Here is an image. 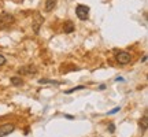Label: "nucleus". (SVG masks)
Here are the masks:
<instances>
[{"mask_svg": "<svg viewBox=\"0 0 148 137\" xmlns=\"http://www.w3.org/2000/svg\"><path fill=\"white\" fill-rule=\"evenodd\" d=\"M147 112H144V115H143V118H141V119H140V127H141V129H143V132H145V130H147Z\"/></svg>", "mask_w": 148, "mask_h": 137, "instance_id": "9", "label": "nucleus"}, {"mask_svg": "<svg viewBox=\"0 0 148 137\" xmlns=\"http://www.w3.org/2000/svg\"><path fill=\"white\" fill-rule=\"evenodd\" d=\"M42 22H44V18L41 15H36L34 18V22H33V29H34V32L38 33V27L42 25Z\"/></svg>", "mask_w": 148, "mask_h": 137, "instance_id": "6", "label": "nucleus"}, {"mask_svg": "<svg viewBox=\"0 0 148 137\" xmlns=\"http://www.w3.org/2000/svg\"><path fill=\"white\" fill-rule=\"evenodd\" d=\"M5 62H7V59H5L4 55H1L0 53V66H3V64H5Z\"/></svg>", "mask_w": 148, "mask_h": 137, "instance_id": "13", "label": "nucleus"}, {"mask_svg": "<svg viewBox=\"0 0 148 137\" xmlns=\"http://www.w3.org/2000/svg\"><path fill=\"white\" fill-rule=\"evenodd\" d=\"M108 130H110V132L112 133V132H114V130H115V126H114L112 123H110V125H108Z\"/></svg>", "mask_w": 148, "mask_h": 137, "instance_id": "15", "label": "nucleus"}, {"mask_svg": "<svg viewBox=\"0 0 148 137\" xmlns=\"http://www.w3.org/2000/svg\"><path fill=\"white\" fill-rule=\"evenodd\" d=\"M89 7L84 4H78L77 8H75V14H77V18L81 19V21H86L89 18Z\"/></svg>", "mask_w": 148, "mask_h": 137, "instance_id": "2", "label": "nucleus"}, {"mask_svg": "<svg viewBox=\"0 0 148 137\" xmlns=\"http://www.w3.org/2000/svg\"><path fill=\"white\" fill-rule=\"evenodd\" d=\"M14 22H15V16L12 15V14H8V12H1V14H0V30L8 29Z\"/></svg>", "mask_w": 148, "mask_h": 137, "instance_id": "1", "label": "nucleus"}, {"mask_svg": "<svg viewBox=\"0 0 148 137\" xmlns=\"http://www.w3.org/2000/svg\"><path fill=\"white\" fill-rule=\"evenodd\" d=\"M14 129L15 126L12 125V123H5V125H1L0 126V137H4L7 134H10V133L14 132Z\"/></svg>", "mask_w": 148, "mask_h": 137, "instance_id": "4", "label": "nucleus"}, {"mask_svg": "<svg viewBox=\"0 0 148 137\" xmlns=\"http://www.w3.org/2000/svg\"><path fill=\"white\" fill-rule=\"evenodd\" d=\"M74 29H75V26H74V23L71 21H67L66 23H64V26H63L64 33H73Z\"/></svg>", "mask_w": 148, "mask_h": 137, "instance_id": "7", "label": "nucleus"}, {"mask_svg": "<svg viewBox=\"0 0 148 137\" xmlns=\"http://www.w3.org/2000/svg\"><path fill=\"white\" fill-rule=\"evenodd\" d=\"M37 70L34 66H23L18 70V74H26V75H32V74H36Z\"/></svg>", "mask_w": 148, "mask_h": 137, "instance_id": "5", "label": "nucleus"}, {"mask_svg": "<svg viewBox=\"0 0 148 137\" xmlns=\"http://www.w3.org/2000/svg\"><path fill=\"white\" fill-rule=\"evenodd\" d=\"M116 81H119V82H123V81H125V79L122 78V77H116Z\"/></svg>", "mask_w": 148, "mask_h": 137, "instance_id": "16", "label": "nucleus"}, {"mask_svg": "<svg viewBox=\"0 0 148 137\" xmlns=\"http://www.w3.org/2000/svg\"><path fill=\"white\" fill-rule=\"evenodd\" d=\"M11 84L15 85V86H21V85L23 84V81H22V78H19V77H12V78H11Z\"/></svg>", "mask_w": 148, "mask_h": 137, "instance_id": "10", "label": "nucleus"}, {"mask_svg": "<svg viewBox=\"0 0 148 137\" xmlns=\"http://www.w3.org/2000/svg\"><path fill=\"white\" fill-rule=\"evenodd\" d=\"M116 111H119V107H115V108H114V110L108 111V114H110V115H112V114H115Z\"/></svg>", "mask_w": 148, "mask_h": 137, "instance_id": "14", "label": "nucleus"}, {"mask_svg": "<svg viewBox=\"0 0 148 137\" xmlns=\"http://www.w3.org/2000/svg\"><path fill=\"white\" fill-rule=\"evenodd\" d=\"M58 0H45V11H52L56 7Z\"/></svg>", "mask_w": 148, "mask_h": 137, "instance_id": "8", "label": "nucleus"}, {"mask_svg": "<svg viewBox=\"0 0 148 137\" xmlns=\"http://www.w3.org/2000/svg\"><path fill=\"white\" fill-rule=\"evenodd\" d=\"M79 89H84V85H79V86H75V88H73V89L66 90L64 93H66V95H70V93H73V92H75V90H79Z\"/></svg>", "mask_w": 148, "mask_h": 137, "instance_id": "11", "label": "nucleus"}, {"mask_svg": "<svg viewBox=\"0 0 148 137\" xmlns=\"http://www.w3.org/2000/svg\"><path fill=\"white\" fill-rule=\"evenodd\" d=\"M38 82L40 84H58L56 81H52V79H40Z\"/></svg>", "mask_w": 148, "mask_h": 137, "instance_id": "12", "label": "nucleus"}, {"mask_svg": "<svg viewBox=\"0 0 148 137\" xmlns=\"http://www.w3.org/2000/svg\"><path fill=\"white\" fill-rule=\"evenodd\" d=\"M115 59L119 64H129L132 62V56H130V53L126 52V51H119V52H116Z\"/></svg>", "mask_w": 148, "mask_h": 137, "instance_id": "3", "label": "nucleus"}]
</instances>
